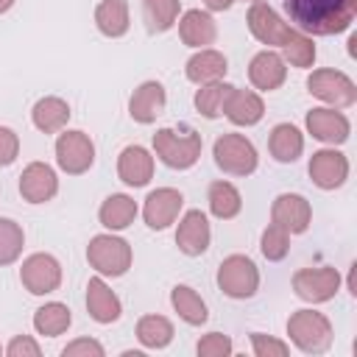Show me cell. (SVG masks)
Listing matches in <instances>:
<instances>
[{"instance_id":"5","label":"cell","mask_w":357,"mask_h":357,"mask_svg":"<svg viewBox=\"0 0 357 357\" xmlns=\"http://www.w3.org/2000/svg\"><path fill=\"white\" fill-rule=\"evenodd\" d=\"M212 159H215L218 170H223L226 176H240V178L251 176L259 165V153H257L254 142L237 131L220 134L212 142Z\"/></svg>"},{"instance_id":"46","label":"cell","mask_w":357,"mask_h":357,"mask_svg":"<svg viewBox=\"0 0 357 357\" xmlns=\"http://www.w3.org/2000/svg\"><path fill=\"white\" fill-rule=\"evenodd\" d=\"M243 3H245V0H243ZM248 3H251V0H248Z\"/></svg>"},{"instance_id":"6","label":"cell","mask_w":357,"mask_h":357,"mask_svg":"<svg viewBox=\"0 0 357 357\" xmlns=\"http://www.w3.org/2000/svg\"><path fill=\"white\" fill-rule=\"evenodd\" d=\"M215 282H218L223 296L243 301V298L257 296V290H259V268L248 254H229V257L220 259Z\"/></svg>"},{"instance_id":"43","label":"cell","mask_w":357,"mask_h":357,"mask_svg":"<svg viewBox=\"0 0 357 357\" xmlns=\"http://www.w3.org/2000/svg\"><path fill=\"white\" fill-rule=\"evenodd\" d=\"M234 3H237V0H204L206 11H229Z\"/></svg>"},{"instance_id":"23","label":"cell","mask_w":357,"mask_h":357,"mask_svg":"<svg viewBox=\"0 0 357 357\" xmlns=\"http://www.w3.org/2000/svg\"><path fill=\"white\" fill-rule=\"evenodd\" d=\"M178 39L192 47V50H201V47H209L215 45L218 39V22L209 11H201V8H187L181 11L178 17Z\"/></svg>"},{"instance_id":"15","label":"cell","mask_w":357,"mask_h":357,"mask_svg":"<svg viewBox=\"0 0 357 357\" xmlns=\"http://www.w3.org/2000/svg\"><path fill=\"white\" fill-rule=\"evenodd\" d=\"M17 190L28 204H47L59 192V176L47 162H28L20 173Z\"/></svg>"},{"instance_id":"9","label":"cell","mask_w":357,"mask_h":357,"mask_svg":"<svg viewBox=\"0 0 357 357\" xmlns=\"http://www.w3.org/2000/svg\"><path fill=\"white\" fill-rule=\"evenodd\" d=\"M61 262L47 254V251H36L28 254L20 265V284L31 293V296H50L61 287Z\"/></svg>"},{"instance_id":"8","label":"cell","mask_w":357,"mask_h":357,"mask_svg":"<svg viewBox=\"0 0 357 357\" xmlns=\"http://www.w3.org/2000/svg\"><path fill=\"white\" fill-rule=\"evenodd\" d=\"M53 151L59 170L67 176H84L95 165V142L81 128H61Z\"/></svg>"},{"instance_id":"45","label":"cell","mask_w":357,"mask_h":357,"mask_svg":"<svg viewBox=\"0 0 357 357\" xmlns=\"http://www.w3.org/2000/svg\"><path fill=\"white\" fill-rule=\"evenodd\" d=\"M0 354H6V346H3V343H0Z\"/></svg>"},{"instance_id":"38","label":"cell","mask_w":357,"mask_h":357,"mask_svg":"<svg viewBox=\"0 0 357 357\" xmlns=\"http://www.w3.org/2000/svg\"><path fill=\"white\" fill-rule=\"evenodd\" d=\"M231 351H234V343L223 332H206L195 343V354L198 357H229Z\"/></svg>"},{"instance_id":"12","label":"cell","mask_w":357,"mask_h":357,"mask_svg":"<svg viewBox=\"0 0 357 357\" xmlns=\"http://www.w3.org/2000/svg\"><path fill=\"white\" fill-rule=\"evenodd\" d=\"M349 170H351V167H349V156H346L343 151L332 148V145L315 151V153L310 156V162H307V173H310V178H312V184H315L318 190H326V192L343 187L346 178H349Z\"/></svg>"},{"instance_id":"36","label":"cell","mask_w":357,"mask_h":357,"mask_svg":"<svg viewBox=\"0 0 357 357\" xmlns=\"http://www.w3.org/2000/svg\"><path fill=\"white\" fill-rule=\"evenodd\" d=\"M22 248H25L22 226L11 218H0V268L14 265L22 257Z\"/></svg>"},{"instance_id":"16","label":"cell","mask_w":357,"mask_h":357,"mask_svg":"<svg viewBox=\"0 0 357 357\" xmlns=\"http://www.w3.org/2000/svg\"><path fill=\"white\" fill-rule=\"evenodd\" d=\"M212 243V226L209 218L201 209H187L184 215H178V226H176V245L184 257H201L206 254Z\"/></svg>"},{"instance_id":"31","label":"cell","mask_w":357,"mask_h":357,"mask_svg":"<svg viewBox=\"0 0 357 357\" xmlns=\"http://www.w3.org/2000/svg\"><path fill=\"white\" fill-rule=\"evenodd\" d=\"M134 335H137V340H139L142 349L159 351V349H167V346L173 343L176 329H173V321H170V318L151 312V315H142V318L137 321Z\"/></svg>"},{"instance_id":"13","label":"cell","mask_w":357,"mask_h":357,"mask_svg":"<svg viewBox=\"0 0 357 357\" xmlns=\"http://www.w3.org/2000/svg\"><path fill=\"white\" fill-rule=\"evenodd\" d=\"M304 126H307V134L324 145H343L351 134V123L349 117L340 112V109H332V106H315L307 112L304 117Z\"/></svg>"},{"instance_id":"21","label":"cell","mask_w":357,"mask_h":357,"mask_svg":"<svg viewBox=\"0 0 357 357\" xmlns=\"http://www.w3.org/2000/svg\"><path fill=\"white\" fill-rule=\"evenodd\" d=\"M153 153L142 145H126L120 153H117V178L126 184V187H145L151 178H153Z\"/></svg>"},{"instance_id":"41","label":"cell","mask_w":357,"mask_h":357,"mask_svg":"<svg viewBox=\"0 0 357 357\" xmlns=\"http://www.w3.org/2000/svg\"><path fill=\"white\" fill-rule=\"evenodd\" d=\"M20 156V134L8 126H0V167L14 165Z\"/></svg>"},{"instance_id":"39","label":"cell","mask_w":357,"mask_h":357,"mask_svg":"<svg viewBox=\"0 0 357 357\" xmlns=\"http://www.w3.org/2000/svg\"><path fill=\"white\" fill-rule=\"evenodd\" d=\"M251 351L257 357H287L290 354V343L273 337V335H265V332H251Z\"/></svg>"},{"instance_id":"11","label":"cell","mask_w":357,"mask_h":357,"mask_svg":"<svg viewBox=\"0 0 357 357\" xmlns=\"http://www.w3.org/2000/svg\"><path fill=\"white\" fill-rule=\"evenodd\" d=\"M245 25H248L251 36L265 47H282L293 31V25H287L265 0H251V6L245 11Z\"/></svg>"},{"instance_id":"20","label":"cell","mask_w":357,"mask_h":357,"mask_svg":"<svg viewBox=\"0 0 357 357\" xmlns=\"http://www.w3.org/2000/svg\"><path fill=\"white\" fill-rule=\"evenodd\" d=\"M165 106H167V92H165L162 81H142L128 98V114L139 126L156 123V117L165 112Z\"/></svg>"},{"instance_id":"1","label":"cell","mask_w":357,"mask_h":357,"mask_svg":"<svg viewBox=\"0 0 357 357\" xmlns=\"http://www.w3.org/2000/svg\"><path fill=\"white\" fill-rule=\"evenodd\" d=\"M284 14L307 36H335L351 28L357 0H284Z\"/></svg>"},{"instance_id":"4","label":"cell","mask_w":357,"mask_h":357,"mask_svg":"<svg viewBox=\"0 0 357 357\" xmlns=\"http://www.w3.org/2000/svg\"><path fill=\"white\" fill-rule=\"evenodd\" d=\"M86 262L89 268L98 273V276H126L131 262H134V251H131V243L123 240L120 234L114 231H103V234H95L86 245Z\"/></svg>"},{"instance_id":"17","label":"cell","mask_w":357,"mask_h":357,"mask_svg":"<svg viewBox=\"0 0 357 357\" xmlns=\"http://www.w3.org/2000/svg\"><path fill=\"white\" fill-rule=\"evenodd\" d=\"M271 223H279L290 234H304L312 223V206L298 192H279L271 204Z\"/></svg>"},{"instance_id":"33","label":"cell","mask_w":357,"mask_h":357,"mask_svg":"<svg viewBox=\"0 0 357 357\" xmlns=\"http://www.w3.org/2000/svg\"><path fill=\"white\" fill-rule=\"evenodd\" d=\"M181 17V0H142V20L148 33L170 31Z\"/></svg>"},{"instance_id":"29","label":"cell","mask_w":357,"mask_h":357,"mask_svg":"<svg viewBox=\"0 0 357 357\" xmlns=\"http://www.w3.org/2000/svg\"><path fill=\"white\" fill-rule=\"evenodd\" d=\"M170 307L176 310V315L190 324V326H204L209 321V310H206V301L201 298L198 290H192L190 284H176L170 290Z\"/></svg>"},{"instance_id":"10","label":"cell","mask_w":357,"mask_h":357,"mask_svg":"<svg viewBox=\"0 0 357 357\" xmlns=\"http://www.w3.org/2000/svg\"><path fill=\"white\" fill-rule=\"evenodd\" d=\"M340 273L332 265H321V268H298L290 279L293 293L307 301V304H324L332 301L340 290Z\"/></svg>"},{"instance_id":"34","label":"cell","mask_w":357,"mask_h":357,"mask_svg":"<svg viewBox=\"0 0 357 357\" xmlns=\"http://www.w3.org/2000/svg\"><path fill=\"white\" fill-rule=\"evenodd\" d=\"M229 92H231V84H229V81L201 84V86L195 89V98H192L195 112H198L201 117H206V120H218V117L223 114V103H226Z\"/></svg>"},{"instance_id":"2","label":"cell","mask_w":357,"mask_h":357,"mask_svg":"<svg viewBox=\"0 0 357 357\" xmlns=\"http://www.w3.org/2000/svg\"><path fill=\"white\" fill-rule=\"evenodd\" d=\"M204 151V139L195 128L178 126V128H159L153 134V156L170 167V170H190Z\"/></svg>"},{"instance_id":"18","label":"cell","mask_w":357,"mask_h":357,"mask_svg":"<svg viewBox=\"0 0 357 357\" xmlns=\"http://www.w3.org/2000/svg\"><path fill=\"white\" fill-rule=\"evenodd\" d=\"M248 81L257 92H273L287 81V61L282 59V53L265 47L248 61Z\"/></svg>"},{"instance_id":"22","label":"cell","mask_w":357,"mask_h":357,"mask_svg":"<svg viewBox=\"0 0 357 357\" xmlns=\"http://www.w3.org/2000/svg\"><path fill=\"white\" fill-rule=\"evenodd\" d=\"M86 312H89V318L95 321V324H114V321H120V315H123V301H120V296L106 284V279L103 276H92L89 282H86Z\"/></svg>"},{"instance_id":"28","label":"cell","mask_w":357,"mask_h":357,"mask_svg":"<svg viewBox=\"0 0 357 357\" xmlns=\"http://www.w3.org/2000/svg\"><path fill=\"white\" fill-rule=\"evenodd\" d=\"M95 28L109 39L126 36L131 28L128 0H100L95 6Z\"/></svg>"},{"instance_id":"7","label":"cell","mask_w":357,"mask_h":357,"mask_svg":"<svg viewBox=\"0 0 357 357\" xmlns=\"http://www.w3.org/2000/svg\"><path fill=\"white\" fill-rule=\"evenodd\" d=\"M307 92L332 109H349L357 103V84L343 70H332V67L312 70L307 75Z\"/></svg>"},{"instance_id":"14","label":"cell","mask_w":357,"mask_h":357,"mask_svg":"<svg viewBox=\"0 0 357 357\" xmlns=\"http://www.w3.org/2000/svg\"><path fill=\"white\" fill-rule=\"evenodd\" d=\"M184 209V195L176 187H156L145 195L142 204V220L148 229L153 231H165L167 226H173L178 220Z\"/></svg>"},{"instance_id":"27","label":"cell","mask_w":357,"mask_h":357,"mask_svg":"<svg viewBox=\"0 0 357 357\" xmlns=\"http://www.w3.org/2000/svg\"><path fill=\"white\" fill-rule=\"evenodd\" d=\"M137 215H139V206L126 192L106 195L103 204H100V209H98V220H100V226L106 231H123V229H128L137 220Z\"/></svg>"},{"instance_id":"35","label":"cell","mask_w":357,"mask_h":357,"mask_svg":"<svg viewBox=\"0 0 357 357\" xmlns=\"http://www.w3.org/2000/svg\"><path fill=\"white\" fill-rule=\"evenodd\" d=\"M279 50H282V59H284L287 64L298 67V70L312 67V64H315V56H318L312 36H307V33H301V31H296V28L290 31V36L284 39V45H282Z\"/></svg>"},{"instance_id":"26","label":"cell","mask_w":357,"mask_h":357,"mask_svg":"<svg viewBox=\"0 0 357 357\" xmlns=\"http://www.w3.org/2000/svg\"><path fill=\"white\" fill-rule=\"evenodd\" d=\"M268 153L279 165H290L304 153V134L293 123H276L268 134Z\"/></svg>"},{"instance_id":"3","label":"cell","mask_w":357,"mask_h":357,"mask_svg":"<svg viewBox=\"0 0 357 357\" xmlns=\"http://www.w3.org/2000/svg\"><path fill=\"white\" fill-rule=\"evenodd\" d=\"M287 337L301 354H326L335 340L332 321L318 310H296L287 318Z\"/></svg>"},{"instance_id":"24","label":"cell","mask_w":357,"mask_h":357,"mask_svg":"<svg viewBox=\"0 0 357 357\" xmlns=\"http://www.w3.org/2000/svg\"><path fill=\"white\" fill-rule=\"evenodd\" d=\"M226 73H229V59L220 53V50H215V47H201V50H195L190 59H187V64H184V75H187V81H192V84H212V81H223L226 78Z\"/></svg>"},{"instance_id":"44","label":"cell","mask_w":357,"mask_h":357,"mask_svg":"<svg viewBox=\"0 0 357 357\" xmlns=\"http://www.w3.org/2000/svg\"><path fill=\"white\" fill-rule=\"evenodd\" d=\"M17 0H0V14H6V11H11V6H14Z\"/></svg>"},{"instance_id":"40","label":"cell","mask_w":357,"mask_h":357,"mask_svg":"<svg viewBox=\"0 0 357 357\" xmlns=\"http://www.w3.org/2000/svg\"><path fill=\"white\" fill-rule=\"evenodd\" d=\"M106 349L95 337H75L61 349V357H103Z\"/></svg>"},{"instance_id":"30","label":"cell","mask_w":357,"mask_h":357,"mask_svg":"<svg viewBox=\"0 0 357 357\" xmlns=\"http://www.w3.org/2000/svg\"><path fill=\"white\" fill-rule=\"evenodd\" d=\"M206 204H209V212L218 218V220H231L243 212V195L240 190L231 184V181H212L209 190H206Z\"/></svg>"},{"instance_id":"25","label":"cell","mask_w":357,"mask_h":357,"mask_svg":"<svg viewBox=\"0 0 357 357\" xmlns=\"http://www.w3.org/2000/svg\"><path fill=\"white\" fill-rule=\"evenodd\" d=\"M70 103L64 100V98H59V95H45V98H39L36 103H33V109H31V123H33V128L36 131H42V134H59L61 128H67V123H70Z\"/></svg>"},{"instance_id":"32","label":"cell","mask_w":357,"mask_h":357,"mask_svg":"<svg viewBox=\"0 0 357 357\" xmlns=\"http://www.w3.org/2000/svg\"><path fill=\"white\" fill-rule=\"evenodd\" d=\"M73 326V312L64 301H45L33 312V329L42 337H59Z\"/></svg>"},{"instance_id":"37","label":"cell","mask_w":357,"mask_h":357,"mask_svg":"<svg viewBox=\"0 0 357 357\" xmlns=\"http://www.w3.org/2000/svg\"><path fill=\"white\" fill-rule=\"evenodd\" d=\"M259 251L268 262H282L290 254V231L279 223H268L259 234Z\"/></svg>"},{"instance_id":"42","label":"cell","mask_w":357,"mask_h":357,"mask_svg":"<svg viewBox=\"0 0 357 357\" xmlns=\"http://www.w3.org/2000/svg\"><path fill=\"white\" fill-rule=\"evenodd\" d=\"M6 354L8 357H39L42 354V346L31 335H14L6 343Z\"/></svg>"},{"instance_id":"19","label":"cell","mask_w":357,"mask_h":357,"mask_svg":"<svg viewBox=\"0 0 357 357\" xmlns=\"http://www.w3.org/2000/svg\"><path fill=\"white\" fill-rule=\"evenodd\" d=\"M223 117L231 126L251 128V126H257L265 117V100H262V95L257 89L231 86V92H229V98L223 103Z\"/></svg>"}]
</instances>
